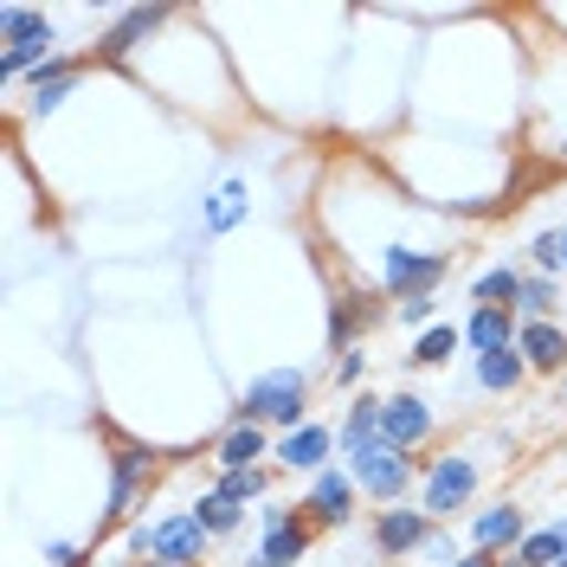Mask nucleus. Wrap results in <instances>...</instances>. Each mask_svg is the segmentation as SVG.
I'll return each mask as SVG.
<instances>
[{
  "label": "nucleus",
  "instance_id": "aec40b11",
  "mask_svg": "<svg viewBox=\"0 0 567 567\" xmlns=\"http://www.w3.org/2000/svg\"><path fill=\"white\" fill-rule=\"evenodd\" d=\"M523 374H529V361H523V349L477 354V388H484V393H516V388H523Z\"/></svg>",
  "mask_w": 567,
  "mask_h": 567
},
{
  "label": "nucleus",
  "instance_id": "39448f33",
  "mask_svg": "<svg viewBox=\"0 0 567 567\" xmlns=\"http://www.w3.org/2000/svg\"><path fill=\"white\" fill-rule=\"evenodd\" d=\"M349 477H354V491H368L374 503H400L406 484H413V458L393 452V445H374V452H361L349 464Z\"/></svg>",
  "mask_w": 567,
  "mask_h": 567
},
{
  "label": "nucleus",
  "instance_id": "6e6552de",
  "mask_svg": "<svg viewBox=\"0 0 567 567\" xmlns=\"http://www.w3.org/2000/svg\"><path fill=\"white\" fill-rule=\"evenodd\" d=\"M168 20V7H130V13H116V27H110L97 45H91V65L104 59V65H116V59H130L136 45H148V33Z\"/></svg>",
  "mask_w": 567,
  "mask_h": 567
},
{
  "label": "nucleus",
  "instance_id": "2eb2a0df",
  "mask_svg": "<svg viewBox=\"0 0 567 567\" xmlns=\"http://www.w3.org/2000/svg\"><path fill=\"white\" fill-rule=\"evenodd\" d=\"M329 425H297V432H284L278 439V458H284V471H322V458H329Z\"/></svg>",
  "mask_w": 567,
  "mask_h": 567
},
{
  "label": "nucleus",
  "instance_id": "f8f14e48",
  "mask_svg": "<svg viewBox=\"0 0 567 567\" xmlns=\"http://www.w3.org/2000/svg\"><path fill=\"white\" fill-rule=\"evenodd\" d=\"M310 542H317V529H310V516H303V503H297V523H284V529H265L258 555H265L271 567H303Z\"/></svg>",
  "mask_w": 567,
  "mask_h": 567
},
{
  "label": "nucleus",
  "instance_id": "c9c22d12",
  "mask_svg": "<svg viewBox=\"0 0 567 567\" xmlns=\"http://www.w3.org/2000/svg\"><path fill=\"white\" fill-rule=\"evenodd\" d=\"M561 400H567V374H561Z\"/></svg>",
  "mask_w": 567,
  "mask_h": 567
},
{
  "label": "nucleus",
  "instance_id": "c756f323",
  "mask_svg": "<svg viewBox=\"0 0 567 567\" xmlns=\"http://www.w3.org/2000/svg\"><path fill=\"white\" fill-rule=\"evenodd\" d=\"M535 265H542V271H561V233H542V239H535Z\"/></svg>",
  "mask_w": 567,
  "mask_h": 567
},
{
  "label": "nucleus",
  "instance_id": "dca6fc26",
  "mask_svg": "<svg viewBox=\"0 0 567 567\" xmlns=\"http://www.w3.org/2000/svg\"><path fill=\"white\" fill-rule=\"evenodd\" d=\"M52 45H59V33H52V20H45V27H39V33L13 39V45H7V52H0V78H7V84H13V78H20V71H45V65H52V59H59V52H52Z\"/></svg>",
  "mask_w": 567,
  "mask_h": 567
},
{
  "label": "nucleus",
  "instance_id": "f3484780",
  "mask_svg": "<svg viewBox=\"0 0 567 567\" xmlns=\"http://www.w3.org/2000/svg\"><path fill=\"white\" fill-rule=\"evenodd\" d=\"M78 71H84V65H78V59H65V52H59V59H52L45 71H33V97H27V110H33V116H52V110L71 97Z\"/></svg>",
  "mask_w": 567,
  "mask_h": 567
},
{
  "label": "nucleus",
  "instance_id": "58836bf2",
  "mask_svg": "<svg viewBox=\"0 0 567 567\" xmlns=\"http://www.w3.org/2000/svg\"><path fill=\"white\" fill-rule=\"evenodd\" d=\"M561 567H567V555H561Z\"/></svg>",
  "mask_w": 567,
  "mask_h": 567
},
{
  "label": "nucleus",
  "instance_id": "9b49d317",
  "mask_svg": "<svg viewBox=\"0 0 567 567\" xmlns=\"http://www.w3.org/2000/svg\"><path fill=\"white\" fill-rule=\"evenodd\" d=\"M516 349H523L529 368L561 374V368H567V329H555V322H523V329H516Z\"/></svg>",
  "mask_w": 567,
  "mask_h": 567
},
{
  "label": "nucleus",
  "instance_id": "20e7f679",
  "mask_svg": "<svg viewBox=\"0 0 567 567\" xmlns=\"http://www.w3.org/2000/svg\"><path fill=\"white\" fill-rule=\"evenodd\" d=\"M471 491H477V464L458 458V452H445V458H432V471H425V516L439 523V516H458L464 503H471Z\"/></svg>",
  "mask_w": 567,
  "mask_h": 567
},
{
  "label": "nucleus",
  "instance_id": "4be33fe9",
  "mask_svg": "<svg viewBox=\"0 0 567 567\" xmlns=\"http://www.w3.org/2000/svg\"><path fill=\"white\" fill-rule=\"evenodd\" d=\"M471 297L491 303V310H516V297H523V271H516V265H496V271H484V278L471 284Z\"/></svg>",
  "mask_w": 567,
  "mask_h": 567
},
{
  "label": "nucleus",
  "instance_id": "c85d7f7f",
  "mask_svg": "<svg viewBox=\"0 0 567 567\" xmlns=\"http://www.w3.org/2000/svg\"><path fill=\"white\" fill-rule=\"evenodd\" d=\"M432 310H439V297H406V303H393V317L406 322V329H420V322H432Z\"/></svg>",
  "mask_w": 567,
  "mask_h": 567
},
{
  "label": "nucleus",
  "instance_id": "b1692460",
  "mask_svg": "<svg viewBox=\"0 0 567 567\" xmlns=\"http://www.w3.org/2000/svg\"><path fill=\"white\" fill-rule=\"evenodd\" d=\"M194 523H200L207 535H233L239 523H246V509H239V503H226V496L213 491V496H200V503H194Z\"/></svg>",
  "mask_w": 567,
  "mask_h": 567
},
{
  "label": "nucleus",
  "instance_id": "f03ea898",
  "mask_svg": "<svg viewBox=\"0 0 567 567\" xmlns=\"http://www.w3.org/2000/svg\"><path fill=\"white\" fill-rule=\"evenodd\" d=\"M207 542L213 535L194 523V509H181V516H162V523H136L130 529V555H148V561H168V567H200Z\"/></svg>",
  "mask_w": 567,
  "mask_h": 567
},
{
  "label": "nucleus",
  "instance_id": "2f4dec72",
  "mask_svg": "<svg viewBox=\"0 0 567 567\" xmlns=\"http://www.w3.org/2000/svg\"><path fill=\"white\" fill-rule=\"evenodd\" d=\"M45 561H52V567H84V555H78L71 542H52V548H45Z\"/></svg>",
  "mask_w": 567,
  "mask_h": 567
},
{
  "label": "nucleus",
  "instance_id": "6ab92c4d",
  "mask_svg": "<svg viewBox=\"0 0 567 567\" xmlns=\"http://www.w3.org/2000/svg\"><path fill=\"white\" fill-rule=\"evenodd\" d=\"M471 535H477V548H523V509H516V503H496V509H484V516H477V523H471Z\"/></svg>",
  "mask_w": 567,
  "mask_h": 567
},
{
  "label": "nucleus",
  "instance_id": "72a5a7b5",
  "mask_svg": "<svg viewBox=\"0 0 567 567\" xmlns=\"http://www.w3.org/2000/svg\"><path fill=\"white\" fill-rule=\"evenodd\" d=\"M561 271H567V226H561Z\"/></svg>",
  "mask_w": 567,
  "mask_h": 567
},
{
  "label": "nucleus",
  "instance_id": "9d476101",
  "mask_svg": "<svg viewBox=\"0 0 567 567\" xmlns=\"http://www.w3.org/2000/svg\"><path fill=\"white\" fill-rule=\"evenodd\" d=\"M303 516H310V529H342L354 516V477H342V471H322L317 491L303 496Z\"/></svg>",
  "mask_w": 567,
  "mask_h": 567
},
{
  "label": "nucleus",
  "instance_id": "393cba45",
  "mask_svg": "<svg viewBox=\"0 0 567 567\" xmlns=\"http://www.w3.org/2000/svg\"><path fill=\"white\" fill-rule=\"evenodd\" d=\"M239 213H246V187H239V181H226V187L213 194V207H207V226H213V233H226V226H239Z\"/></svg>",
  "mask_w": 567,
  "mask_h": 567
},
{
  "label": "nucleus",
  "instance_id": "4c0bfd02",
  "mask_svg": "<svg viewBox=\"0 0 567 567\" xmlns=\"http://www.w3.org/2000/svg\"><path fill=\"white\" fill-rule=\"evenodd\" d=\"M503 567H516V561H503Z\"/></svg>",
  "mask_w": 567,
  "mask_h": 567
},
{
  "label": "nucleus",
  "instance_id": "4468645a",
  "mask_svg": "<svg viewBox=\"0 0 567 567\" xmlns=\"http://www.w3.org/2000/svg\"><path fill=\"white\" fill-rule=\"evenodd\" d=\"M516 310H491V303H477V317L464 322V342L477 354H496V349H516Z\"/></svg>",
  "mask_w": 567,
  "mask_h": 567
},
{
  "label": "nucleus",
  "instance_id": "412c9836",
  "mask_svg": "<svg viewBox=\"0 0 567 567\" xmlns=\"http://www.w3.org/2000/svg\"><path fill=\"white\" fill-rule=\"evenodd\" d=\"M561 555H567V523H548V529L523 535L516 567H561Z\"/></svg>",
  "mask_w": 567,
  "mask_h": 567
},
{
  "label": "nucleus",
  "instance_id": "1a4fd4ad",
  "mask_svg": "<svg viewBox=\"0 0 567 567\" xmlns=\"http://www.w3.org/2000/svg\"><path fill=\"white\" fill-rule=\"evenodd\" d=\"M425 542H432V516H425V509H381V516H374V548H381L388 561H406Z\"/></svg>",
  "mask_w": 567,
  "mask_h": 567
},
{
  "label": "nucleus",
  "instance_id": "a878e982",
  "mask_svg": "<svg viewBox=\"0 0 567 567\" xmlns=\"http://www.w3.org/2000/svg\"><path fill=\"white\" fill-rule=\"evenodd\" d=\"M219 496L246 509L251 496H265V471H219Z\"/></svg>",
  "mask_w": 567,
  "mask_h": 567
},
{
  "label": "nucleus",
  "instance_id": "473e14b6",
  "mask_svg": "<svg viewBox=\"0 0 567 567\" xmlns=\"http://www.w3.org/2000/svg\"><path fill=\"white\" fill-rule=\"evenodd\" d=\"M452 567H503V561H496L491 548H477V555H464V561H452Z\"/></svg>",
  "mask_w": 567,
  "mask_h": 567
},
{
  "label": "nucleus",
  "instance_id": "7ed1b4c3",
  "mask_svg": "<svg viewBox=\"0 0 567 567\" xmlns=\"http://www.w3.org/2000/svg\"><path fill=\"white\" fill-rule=\"evenodd\" d=\"M104 439H110V509H104V523H123L130 503H136V491L162 471V452H155V445H136V439H123V432H104Z\"/></svg>",
  "mask_w": 567,
  "mask_h": 567
},
{
  "label": "nucleus",
  "instance_id": "cd10ccee",
  "mask_svg": "<svg viewBox=\"0 0 567 567\" xmlns=\"http://www.w3.org/2000/svg\"><path fill=\"white\" fill-rule=\"evenodd\" d=\"M45 27V13H33V7H0V39L13 45V39H27Z\"/></svg>",
  "mask_w": 567,
  "mask_h": 567
},
{
  "label": "nucleus",
  "instance_id": "ddd939ff",
  "mask_svg": "<svg viewBox=\"0 0 567 567\" xmlns=\"http://www.w3.org/2000/svg\"><path fill=\"white\" fill-rule=\"evenodd\" d=\"M381 406H388V400H374V393H354L349 420H342V452H349V464L361 458V452H374V445H381Z\"/></svg>",
  "mask_w": 567,
  "mask_h": 567
},
{
  "label": "nucleus",
  "instance_id": "5701e85b",
  "mask_svg": "<svg viewBox=\"0 0 567 567\" xmlns=\"http://www.w3.org/2000/svg\"><path fill=\"white\" fill-rule=\"evenodd\" d=\"M452 349H458V329H452V322H432L420 342L406 349V368H439V361H445Z\"/></svg>",
  "mask_w": 567,
  "mask_h": 567
},
{
  "label": "nucleus",
  "instance_id": "7c9ffc66",
  "mask_svg": "<svg viewBox=\"0 0 567 567\" xmlns=\"http://www.w3.org/2000/svg\"><path fill=\"white\" fill-rule=\"evenodd\" d=\"M361 368H368V354H361V349L342 354V361H336V381H342V388H354V381H361Z\"/></svg>",
  "mask_w": 567,
  "mask_h": 567
},
{
  "label": "nucleus",
  "instance_id": "f257e3e1",
  "mask_svg": "<svg viewBox=\"0 0 567 567\" xmlns=\"http://www.w3.org/2000/svg\"><path fill=\"white\" fill-rule=\"evenodd\" d=\"M303 406H310V374L303 368H278V374H258L239 400V420L246 425H284V432H297L303 420Z\"/></svg>",
  "mask_w": 567,
  "mask_h": 567
},
{
  "label": "nucleus",
  "instance_id": "e433bc0d",
  "mask_svg": "<svg viewBox=\"0 0 567 567\" xmlns=\"http://www.w3.org/2000/svg\"><path fill=\"white\" fill-rule=\"evenodd\" d=\"M110 567H130V561H110Z\"/></svg>",
  "mask_w": 567,
  "mask_h": 567
},
{
  "label": "nucleus",
  "instance_id": "423d86ee",
  "mask_svg": "<svg viewBox=\"0 0 567 567\" xmlns=\"http://www.w3.org/2000/svg\"><path fill=\"white\" fill-rule=\"evenodd\" d=\"M452 271V251H388V297L406 303V297H432V284Z\"/></svg>",
  "mask_w": 567,
  "mask_h": 567
},
{
  "label": "nucleus",
  "instance_id": "a211bd4d",
  "mask_svg": "<svg viewBox=\"0 0 567 567\" xmlns=\"http://www.w3.org/2000/svg\"><path fill=\"white\" fill-rule=\"evenodd\" d=\"M271 445H265V425H246L233 420V432L213 445V458H219V471H258V458H265Z\"/></svg>",
  "mask_w": 567,
  "mask_h": 567
},
{
  "label": "nucleus",
  "instance_id": "0eeeda50",
  "mask_svg": "<svg viewBox=\"0 0 567 567\" xmlns=\"http://www.w3.org/2000/svg\"><path fill=\"white\" fill-rule=\"evenodd\" d=\"M425 439H432V406H425L420 393H393L388 406H381V445L413 458V445H425Z\"/></svg>",
  "mask_w": 567,
  "mask_h": 567
},
{
  "label": "nucleus",
  "instance_id": "bb28decb",
  "mask_svg": "<svg viewBox=\"0 0 567 567\" xmlns=\"http://www.w3.org/2000/svg\"><path fill=\"white\" fill-rule=\"evenodd\" d=\"M516 310L529 322H548V310H555V284L548 278H523V297H516Z\"/></svg>",
  "mask_w": 567,
  "mask_h": 567
},
{
  "label": "nucleus",
  "instance_id": "f704fd0d",
  "mask_svg": "<svg viewBox=\"0 0 567 567\" xmlns=\"http://www.w3.org/2000/svg\"><path fill=\"white\" fill-rule=\"evenodd\" d=\"M142 567H168V561H142Z\"/></svg>",
  "mask_w": 567,
  "mask_h": 567
}]
</instances>
